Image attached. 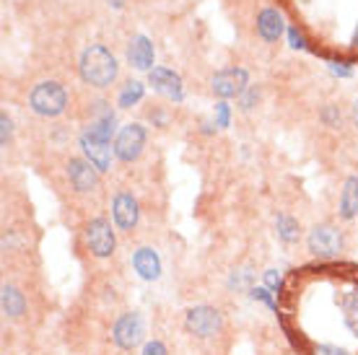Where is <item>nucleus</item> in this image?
<instances>
[{"label": "nucleus", "instance_id": "1", "mask_svg": "<svg viewBox=\"0 0 358 355\" xmlns=\"http://www.w3.org/2000/svg\"><path fill=\"white\" fill-rule=\"evenodd\" d=\"M78 68H81V78L89 86H94V89H107V86H112L117 78V71H120L115 55L101 45H91L89 50H83Z\"/></svg>", "mask_w": 358, "mask_h": 355}, {"label": "nucleus", "instance_id": "2", "mask_svg": "<svg viewBox=\"0 0 358 355\" xmlns=\"http://www.w3.org/2000/svg\"><path fill=\"white\" fill-rule=\"evenodd\" d=\"M29 104L39 117H57L63 115L65 104H68V94L57 80H42L31 91Z\"/></svg>", "mask_w": 358, "mask_h": 355}, {"label": "nucleus", "instance_id": "3", "mask_svg": "<svg viewBox=\"0 0 358 355\" xmlns=\"http://www.w3.org/2000/svg\"><path fill=\"white\" fill-rule=\"evenodd\" d=\"M306 244H309V252H312L314 257L332 259L343 252V244H345V241H343V233L338 231L335 226L322 223V226H314L312 231H309Z\"/></svg>", "mask_w": 358, "mask_h": 355}, {"label": "nucleus", "instance_id": "4", "mask_svg": "<svg viewBox=\"0 0 358 355\" xmlns=\"http://www.w3.org/2000/svg\"><path fill=\"white\" fill-rule=\"evenodd\" d=\"M145 145V127L141 122L125 124L115 140V156L120 161H135Z\"/></svg>", "mask_w": 358, "mask_h": 355}, {"label": "nucleus", "instance_id": "5", "mask_svg": "<svg viewBox=\"0 0 358 355\" xmlns=\"http://www.w3.org/2000/svg\"><path fill=\"white\" fill-rule=\"evenodd\" d=\"M143 335H145V324H143V317L133 311V314H122L120 319H117L115 329H112V338L115 342L122 350H133L135 345H141L143 342Z\"/></svg>", "mask_w": 358, "mask_h": 355}, {"label": "nucleus", "instance_id": "6", "mask_svg": "<svg viewBox=\"0 0 358 355\" xmlns=\"http://www.w3.org/2000/svg\"><path fill=\"white\" fill-rule=\"evenodd\" d=\"M187 329L197 338H213L221 332L224 327V319H221V314L213 309V306H195V309L187 311Z\"/></svg>", "mask_w": 358, "mask_h": 355}, {"label": "nucleus", "instance_id": "7", "mask_svg": "<svg viewBox=\"0 0 358 355\" xmlns=\"http://www.w3.org/2000/svg\"><path fill=\"white\" fill-rule=\"evenodd\" d=\"M86 244H89L94 257H109L117 247L112 226H109L104 218H94V221L86 226Z\"/></svg>", "mask_w": 358, "mask_h": 355}, {"label": "nucleus", "instance_id": "8", "mask_svg": "<svg viewBox=\"0 0 358 355\" xmlns=\"http://www.w3.org/2000/svg\"><path fill=\"white\" fill-rule=\"evenodd\" d=\"M247 89V71L242 68H226L213 75V94L221 99H236L242 96Z\"/></svg>", "mask_w": 358, "mask_h": 355}, {"label": "nucleus", "instance_id": "9", "mask_svg": "<svg viewBox=\"0 0 358 355\" xmlns=\"http://www.w3.org/2000/svg\"><path fill=\"white\" fill-rule=\"evenodd\" d=\"M81 148L86 153L89 164H94L99 171L109 169V164H112V145H109V140H104V138L94 135L91 130H86L81 135Z\"/></svg>", "mask_w": 358, "mask_h": 355}, {"label": "nucleus", "instance_id": "10", "mask_svg": "<svg viewBox=\"0 0 358 355\" xmlns=\"http://www.w3.org/2000/svg\"><path fill=\"white\" fill-rule=\"evenodd\" d=\"M68 177H71V184L76 187V192H94L99 187V169L94 164H89V161L71 159Z\"/></svg>", "mask_w": 358, "mask_h": 355}, {"label": "nucleus", "instance_id": "11", "mask_svg": "<svg viewBox=\"0 0 358 355\" xmlns=\"http://www.w3.org/2000/svg\"><path fill=\"white\" fill-rule=\"evenodd\" d=\"M148 80H151V86L159 94L174 99V101H182V96H185L182 94V78L174 71H169V68H153L148 73Z\"/></svg>", "mask_w": 358, "mask_h": 355}, {"label": "nucleus", "instance_id": "12", "mask_svg": "<svg viewBox=\"0 0 358 355\" xmlns=\"http://www.w3.org/2000/svg\"><path fill=\"white\" fill-rule=\"evenodd\" d=\"M112 215H115V223L122 229V231H130L138 223V203H135L133 195L127 192H120L112 203Z\"/></svg>", "mask_w": 358, "mask_h": 355}, {"label": "nucleus", "instance_id": "13", "mask_svg": "<svg viewBox=\"0 0 358 355\" xmlns=\"http://www.w3.org/2000/svg\"><path fill=\"white\" fill-rule=\"evenodd\" d=\"M127 60L138 71H153V45L151 39L143 34H138L127 47Z\"/></svg>", "mask_w": 358, "mask_h": 355}, {"label": "nucleus", "instance_id": "14", "mask_svg": "<svg viewBox=\"0 0 358 355\" xmlns=\"http://www.w3.org/2000/svg\"><path fill=\"white\" fill-rule=\"evenodd\" d=\"M133 267H135V273L143 277V280H156V277L162 275V259H159V254L148 247L135 252Z\"/></svg>", "mask_w": 358, "mask_h": 355}, {"label": "nucleus", "instance_id": "15", "mask_svg": "<svg viewBox=\"0 0 358 355\" xmlns=\"http://www.w3.org/2000/svg\"><path fill=\"white\" fill-rule=\"evenodd\" d=\"M257 31H260L265 42H278L280 34H283V16L275 8H265L257 16Z\"/></svg>", "mask_w": 358, "mask_h": 355}, {"label": "nucleus", "instance_id": "16", "mask_svg": "<svg viewBox=\"0 0 358 355\" xmlns=\"http://www.w3.org/2000/svg\"><path fill=\"white\" fill-rule=\"evenodd\" d=\"M341 215L348 218V221L358 215V177L345 179V187H343L341 195Z\"/></svg>", "mask_w": 358, "mask_h": 355}, {"label": "nucleus", "instance_id": "17", "mask_svg": "<svg viewBox=\"0 0 358 355\" xmlns=\"http://www.w3.org/2000/svg\"><path fill=\"white\" fill-rule=\"evenodd\" d=\"M24 309H27V301H24L21 291L13 288V285H6L3 288V314L6 317H21Z\"/></svg>", "mask_w": 358, "mask_h": 355}, {"label": "nucleus", "instance_id": "18", "mask_svg": "<svg viewBox=\"0 0 358 355\" xmlns=\"http://www.w3.org/2000/svg\"><path fill=\"white\" fill-rule=\"evenodd\" d=\"M275 229H278V236L286 241V244L299 241V223H296L294 218H288V215H278Z\"/></svg>", "mask_w": 358, "mask_h": 355}, {"label": "nucleus", "instance_id": "19", "mask_svg": "<svg viewBox=\"0 0 358 355\" xmlns=\"http://www.w3.org/2000/svg\"><path fill=\"white\" fill-rule=\"evenodd\" d=\"M143 83L141 80H130V83H125V89H122V94H120V107L127 109L133 107V104H138L141 99H143Z\"/></svg>", "mask_w": 358, "mask_h": 355}, {"label": "nucleus", "instance_id": "20", "mask_svg": "<svg viewBox=\"0 0 358 355\" xmlns=\"http://www.w3.org/2000/svg\"><path fill=\"white\" fill-rule=\"evenodd\" d=\"M250 294H252V298H255V301H262L268 309L278 311V303H275V298H273V291H270V288H252Z\"/></svg>", "mask_w": 358, "mask_h": 355}, {"label": "nucleus", "instance_id": "21", "mask_svg": "<svg viewBox=\"0 0 358 355\" xmlns=\"http://www.w3.org/2000/svg\"><path fill=\"white\" fill-rule=\"evenodd\" d=\"M312 355H353V353L341 345H332V342H320V345H314Z\"/></svg>", "mask_w": 358, "mask_h": 355}, {"label": "nucleus", "instance_id": "22", "mask_svg": "<svg viewBox=\"0 0 358 355\" xmlns=\"http://www.w3.org/2000/svg\"><path fill=\"white\" fill-rule=\"evenodd\" d=\"M252 273H247V270H242V273H234L231 275V280H229V285H231V288H247V285L252 283Z\"/></svg>", "mask_w": 358, "mask_h": 355}, {"label": "nucleus", "instance_id": "23", "mask_svg": "<svg viewBox=\"0 0 358 355\" xmlns=\"http://www.w3.org/2000/svg\"><path fill=\"white\" fill-rule=\"evenodd\" d=\"M215 124L218 127H229V104L226 101L215 104Z\"/></svg>", "mask_w": 358, "mask_h": 355}, {"label": "nucleus", "instance_id": "24", "mask_svg": "<svg viewBox=\"0 0 358 355\" xmlns=\"http://www.w3.org/2000/svg\"><path fill=\"white\" fill-rule=\"evenodd\" d=\"M280 285H283V277L278 275L275 270H268V273H265V288H270V291H280Z\"/></svg>", "mask_w": 358, "mask_h": 355}, {"label": "nucleus", "instance_id": "25", "mask_svg": "<svg viewBox=\"0 0 358 355\" xmlns=\"http://www.w3.org/2000/svg\"><path fill=\"white\" fill-rule=\"evenodd\" d=\"M143 355H166V347H164V342L153 340V342H148V345L143 347Z\"/></svg>", "mask_w": 358, "mask_h": 355}, {"label": "nucleus", "instance_id": "26", "mask_svg": "<svg viewBox=\"0 0 358 355\" xmlns=\"http://www.w3.org/2000/svg\"><path fill=\"white\" fill-rule=\"evenodd\" d=\"M0 122H3V138H0V143H3V145H8V140H10V127H13V124H10V119L6 115L0 117Z\"/></svg>", "mask_w": 358, "mask_h": 355}, {"label": "nucleus", "instance_id": "27", "mask_svg": "<svg viewBox=\"0 0 358 355\" xmlns=\"http://www.w3.org/2000/svg\"><path fill=\"white\" fill-rule=\"evenodd\" d=\"M257 96H260V94H257V89H255V86H252V89L247 91V94H244V99H242L244 109H250L252 104H255V101H257Z\"/></svg>", "mask_w": 358, "mask_h": 355}, {"label": "nucleus", "instance_id": "28", "mask_svg": "<svg viewBox=\"0 0 358 355\" xmlns=\"http://www.w3.org/2000/svg\"><path fill=\"white\" fill-rule=\"evenodd\" d=\"M288 36H291V45H294V47H304V39H301V34H299L296 29H291V31H288Z\"/></svg>", "mask_w": 358, "mask_h": 355}, {"label": "nucleus", "instance_id": "29", "mask_svg": "<svg viewBox=\"0 0 358 355\" xmlns=\"http://www.w3.org/2000/svg\"><path fill=\"white\" fill-rule=\"evenodd\" d=\"M324 119H327L330 124H341V117H335L332 109H324Z\"/></svg>", "mask_w": 358, "mask_h": 355}, {"label": "nucleus", "instance_id": "30", "mask_svg": "<svg viewBox=\"0 0 358 355\" xmlns=\"http://www.w3.org/2000/svg\"><path fill=\"white\" fill-rule=\"evenodd\" d=\"M353 119H356V127H358V101H356V107H353Z\"/></svg>", "mask_w": 358, "mask_h": 355}]
</instances>
